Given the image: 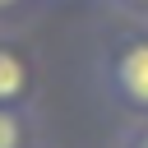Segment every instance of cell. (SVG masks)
<instances>
[{"label":"cell","mask_w":148,"mask_h":148,"mask_svg":"<svg viewBox=\"0 0 148 148\" xmlns=\"http://www.w3.org/2000/svg\"><path fill=\"white\" fill-rule=\"evenodd\" d=\"M97 69H102V88L111 92V102L134 111L139 120H148V28L120 32L102 51Z\"/></svg>","instance_id":"obj_1"},{"label":"cell","mask_w":148,"mask_h":148,"mask_svg":"<svg viewBox=\"0 0 148 148\" xmlns=\"http://www.w3.org/2000/svg\"><path fill=\"white\" fill-rule=\"evenodd\" d=\"M32 92H37L32 60H28L9 37H0V106H23V111H28Z\"/></svg>","instance_id":"obj_2"},{"label":"cell","mask_w":148,"mask_h":148,"mask_svg":"<svg viewBox=\"0 0 148 148\" xmlns=\"http://www.w3.org/2000/svg\"><path fill=\"white\" fill-rule=\"evenodd\" d=\"M0 148H32V116L23 106H0Z\"/></svg>","instance_id":"obj_3"},{"label":"cell","mask_w":148,"mask_h":148,"mask_svg":"<svg viewBox=\"0 0 148 148\" xmlns=\"http://www.w3.org/2000/svg\"><path fill=\"white\" fill-rule=\"evenodd\" d=\"M125 148H148V120H143V125H139V130L125 139Z\"/></svg>","instance_id":"obj_4"},{"label":"cell","mask_w":148,"mask_h":148,"mask_svg":"<svg viewBox=\"0 0 148 148\" xmlns=\"http://www.w3.org/2000/svg\"><path fill=\"white\" fill-rule=\"evenodd\" d=\"M28 9V0H0V18H9V14H23Z\"/></svg>","instance_id":"obj_5"},{"label":"cell","mask_w":148,"mask_h":148,"mask_svg":"<svg viewBox=\"0 0 148 148\" xmlns=\"http://www.w3.org/2000/svg\"><path fill=\"white\" fill-rule=\"evenodd\" d=\"M116 5H125V9H134V14H143V18H148V0H116Z\"/></svg>","instance_id":"obj_6"},{"label":"cell","mask_w":148,"mask_h":148,"mask_svg":"<svg viewBox=\"0 0 148 148\" xmlns=\"http://www.w3.org/2000/svg\"><path fill=\"white\" fill-rule=\"evenodd\" d=\"M32 148H37V143H32Z\"/></svg>","instance_id":"obj_7"}]
</instances>
